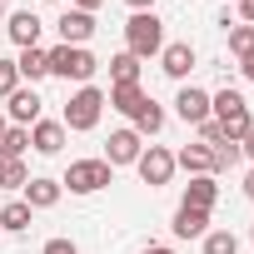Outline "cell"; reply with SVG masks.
I'll use <instances>...</instances> for the list:
<instances>
[{
  "instance_id": "6da1fadb",
  "label": "cell",
  "mask_w": 254,
  "mask_h": 254,
  "mask_svg": "<svg viewBox=\"0 0 254 254\" xmlns=\"http://www.w3.org/2000/svg\"><path fill=\"white\" fill-rule=\"evenodd\" d=\"M125 50H130L135 60H150L165 50V20L155 10H135L130 20H125Z\"/></svg>"
},
{
  "instance_id": "7a4b0ae2",
  "label": "cell",
  "mask_w": 254,
  "mask_h": 254,
  "mask_svg": "<svg viewBox=\"0 0 254 254\" xmlns=\"http://www.w3.org/2000/svg\"><path fill=\"white\" fill-rule=\"evenodd\" d=\"M100 115H105V90H95V85H80L75 95H70V105H65V135L75 130V135H85V130H95L100 125Z\"/></svg>"
},
{
  "instance_id": "3957f363",
  "label": "cell",
  "mask_w": 254,
  "mask_h": 254,
  "mask_svg": "<svg viewBox=\"0 0 254 254\" xmlns=\"http://www.w3.org/2000/svg\"><path fill=\"white\" fill-rule=\"evenodd\" d=\"M45 65H50V75L80 80V85H90V75L100 70V60H95L85 45H55V50H45Z\"/></svg>"
},
{
  "instance_id": "277c9868",
  "label": "cell",
  "mask_w": 254,
  "mask_h": 254,
  "mask_svg": "<svg viewBox=\"0 0 254 254\" xmlns=\"http://www.w3.org/2000/svg\"><path fill=\"white\" fill-rule=\"evenodd\" d=\"M110 180H115V170H110L105 160H70L60 190H70V194H95V190H105Z\"/></svg>"
},
{
  "instance_id": "5b68a950",
  "label": "cell",
  "mask_w": 254,
  "mask_h": 254,
  "mask_svg": "<svg viewBox=\"0 0 254 254\" xmlns=\"http://www.w3.org/2000/svg\"><path fill=\"white\" fill-rule=\"evenodd\" d=\"M135 170H140V180H145L150 190H160V185H170V175H175V155H170L165 145H150V150H140Z\"/></svg>"
},
{
  "instance_id": "8992f818",
  "label": "cell",
  "mask_w": 254,
  "mask_h": 254,
  "mask_svg": "<svg viewBox=\"0 0 254 254\" xmlns=\"http://www.w3.org/2000/svg\"><path fill=\"white\" fill-rule=\"evenodd\" d=\"M140 150H145V145H140L135 130H115V135L105 140V165H110V170H115V165H135Z\"/></svg>"
},
{
  "instance_id": "52a82bcc",
  "label": "cell",
  "mask_w": 254,
  "mask_h": 254,
  "mask_svg": "<svg viewBox=\"0 0 254 254\" xmlns=\"http://www.w3.org/2000/svg\"><path fill=\"white\" fill-rule=\"evenodd\" d=\"M160 70H165L170 80H185V75L194 70V45H190V40L165 45V50H160Z\"/></svg>"
},
{
  "instance_id": "ba28073f",
  "label": "cell",
  "mask_w": 254,
  "mask_h": 254,
  "mask_svg": "<svg viewBox=\"0 0 254 254\" xmlns=\"http://www.w3.org/2000/svg\"><path fill=\"white\" fill-rule=\"evenodd\" d=\"M175 115H180L185 125H204V120H209V95L194 90V85H185V90L175 95Z\"/></svg>"
},
{
  "instance_id": "9c48e42d",
  "label": "cell",
  "mask_w": 254,
  "mask_h": 254,
  "mask_svg": "<svg viewBox=\"0 0 254 254\" xmlns=\"http://www.w3.org/2000/svg\"><path fill=\"white\" fill-rule=\"evenodd\" d=\"M30 150L60 155V150H65V125H60V120H35V125H30Z\"/></svg>"
},
{
  "instance_id": "30bf717a",
  "label": "cell",
  "mask_w": 254,
  "mask_h": 254,
  "mask_svg": "<svg viewBox=\"0 0 254 254\" xmlns=\"http://www.w3.org/2000/svg\"><path fill=\"white\" fill-rule=\"evenodd\" d=\"M55 25H60V45H85L95 35V15H85V10H65Z\"/></svg>"
},
{
  "instance_id": "8fae6325",
  "label": "cell",
  "mask_w": 254,
  "mask_h": 254,
  "mask_svg": "<svg viewBox=\"0 0 254 254\" xmlns=\"http://www.w3.org/2000/svg\"><path fill=\"white\" fill-rule=\"evenodd\" d=\"M60 180H50V175H30V185H25V204L30 209H55L60 204Z\"/></svg>"
},
{
  "instance_id": "7c38bea8",
  "label": "cell",
  "mask_w": 254,
  "mask_h": 254,
  "mask_svg": "<svg viewBox=\"0 0 254 254\" xmlns=\"http://www.w3.org/2000/svg\"><path fill=\"white\" fill-rule=\"evenodd\" d=\"M214 199H219V185H214V175H190V185H185V199L180 204H190V209H214Z\"/></svg>"
},
{
  "instance_id": "4fadbf2b",
  "label": "cell",
  "mask_w": 254,
  "mask_h": 254,
  "mask_svg": "<svg viewBox=\"0 0 254 254\" xmlns=\"http://www.w3.org/2000/svg\"><path fill=\"white\" fill-rule=\"evenodd\" d=\"M40 105H45V100H40L35 90H15V95L5 100V115H10L15 125H25V130H30V125L40 120Z\"/></svg>"
},
{
  "instance_id": "5bb4252c",
  "label": "cell",
  "mask_w": 254,
  "mask_h": 254,
  "mask_svg": "<svg viewBox=\"0 0 254 254\" xmlns=\"http://www.w3.org/2000/svg\"><path fill=\"white\" fill-rule=\"evenodd\" d=\"M5 30H10V40H15L20 50L40 45V15H35V10H15V15L5 20Z\"/></svg>"
},
{
  "instance_id": "9a60e30c",
  "label": "cell",
  "mask_w": 254,
  "mask_h": 254,
  "mask_svg": "<svg viewBox=\"0 0 254 254\" xmlns=\"http://www.w3.org/2000/svg\"><path fill=\"white\" fill-rule=\"evenodd\" d=\"M170 229H175L180 239H204V234H209V214H204V209H190V204H180Z\"/></svg>"
},
{
  "instance_id": "2e32d148",
  "label": "cell",
  "mask_w": 254,
  "mask_h": 254,
  "mask_svg": "<svg viewBox=\"0 0 254 254\" xmlns=\"http://www.w3.org/2000/svg\"><path fill=\"white\" fill-rule=\"evenodd\" d=\"M175 170H190V175H214V155L209 145H185L175 155Z\"/></svg>"
},
{
  "instance_id": "e0dca14e",
  "label": "cell",
  "mask_w": 254,
  "mask_h": 254,
  "mask_svg": "<svg viewBox=\"0 0 254 254\" xmlns=\"http://www.w3.org/2000/svg\"><path fill=\"white\" fill-rule=\"evenodd\" d=\"M105 105H110V110H120V115H135V110L145 105V90H140V85H110Z\"/></svg>"
},
{
  "instance_id": "ac0fdd59",
  "label": "cell",
  "mask_w": 254,
  "mask_h": 254,
  "mask_svg": "<svg viewBox=\"0 0 254 254\" xmlns=\"http://www.w3.org/2000/svg\"><path fill=\"white\" fill-rule=\"evenodd\" d=\"M130 120H135V135H160V130H165V110H160L150 95H145V105H140Z\"/></svg>"
},
{
  "instance_id": "d6986e66",
  "label": "cell",
  "mask_w": 254,
  "mask_h": 254,
  "mask_svg": "<svg viewBox=\"0 0 254 254\" xmlns=\"http://www.w3.org/2000/svg\"><path fill=\"white\" fill-rule=\"evenodd\" d=\"M30 214H35V209H30L25 199H10L5 209H0V229H5V234H25V229H30Z\"/></svg>"
},
{
  "instance_id": "ffe728a7",
  "label": "cell",
  "mask_w": 254,
  "mask_h": 254,
  "mask_svg": "<svg viewBox=\"0 0 254 254\" xmlns=\"http://www.w3.org/2000/svg\"><path fill=\"white\" fill-rule=\"evenodd\" d=\"M15 70H20V80H30V85H35V80H45V75H50V65H45V50H40V45H30V50H20V60H15Z\"/></svg>"
},
{
  "instance_id": "44dd1931",
  "label": "cell",
  "mask_w": 254,
  "mask_h": 254,
  "mask_svg": "<svg viewBox=\"0 0 254 254\" xmlns=\"http://www.w3.org/2000/svg\"><path fill=\"white\" fill-rule=\"evenodd\" d=\"M30 150V130L25 125H5V135H0V160H20Z\"/></svg>"
},
{
  "instance_id": "7402d4cb",
  "label": "cell",
  "mask_w": 254,
  "mask_h": 254,
  "mask_svg": "<svg viewBox=\"0 0 254 254\" xmlns=\"http://www.w3.org/2000/svg\"><path fill=\"white\" fill-rule=\"evenodd\" d=\"M110 85H140V60H135L130 50H120V55L110 60Z\"/></svg>"
},
{
  "instance_id": "603a6c76",
  "label": "cell",
  "mask_w": 254,
  "mask_h": 254,
  "mask_svg": "<svg viewBox=\"0 0 254 254\" xmlns=\"http://www.w3.org/2000/svg\"><path fill=\"white\" fill-rule=\"evenodd\" d=\"M25 185H30L25 160H0V190H25Z\"/></svg>"
},
{
  "instance_id": "cb8c5ba5",
  "label": "cell",
  "mask_w": 254,
  "mask_h": 254,
  "mask_svg": "<svg viewBox=\"0 0 254 254\" xmlns=\"http://www.w3.org/2000/svg\"><path fill=\"white\" fill-rule=\"evenodd\" d=\"M229 55L234 60H249L254 55V25H234L229 30Z\"/></svg>"
},
{
  "instance_id": "d4e9b609",
  "label": "cell",
  "mask_w": 254,
  "mask_h": 254,
  "mask_svg": "<svg viewBox=\"0 0 254 254\" xmlns=\"http://www.w3.org/2000/svg\"><path fill=\"white\" fill-rule=\"evenodd\" d=\"M204 254H239V239L229 229H214V234H204Z\"/></svg>"
},
{
  "instance_id": "484cf974",
  "label": "cell",
  "mask_w": 254,
  "mask_h": 254,
  "mask_svg": "<svg viewBox=\"0 0 254 254\" xmlns=\"http://www.w3.org/2000/svg\"><path fill=\"white\" fill-rule=\"evenodd\" d=\"M209 155H214V170H229V165H239V145H234V140H219V145H209Z\"/></svg>"
},
{
  "instance_id": "4316f807",
  "label": "cell",
  "mask_w": 254,
  "mask_h": 254,
  "mask_svg": "<svg viewBox=\"0 0 254 254\" xmlns=\"http://www.w3.org/2000/svg\"><path fill=\"white\" fill-rule=\"evenodd\" d=\"M20 90V70H15V60H0V100H10Z\"/></svg>"
},
{
  "instance_id": "83f0119b",
  "label": "cell",
  "mask_w": 254,
  "mask_h": 254,
  "mask_svg": "<svg viewBox=\"0 0 254 254\" xmlns=\"http://www.w3.org/2000/svg\"><path fill=\"white\" fill-rule=\"evenodd\" d=\"M194 130H199V145H219V140H224L219 120H204V125H194Z\"/></svg>"
},
{
  "instance_id": "f1b7e54d",
  "label": "cell",
  "mask_w": 254,
  "mask_h": 254,
  "mask_svg": "<svg viewBox=\"0 0 254 254\" xmlns=\"http://www.w3.org/2000/svg\"><path fill=\"white\" fill-rule=\"evenodd\" d=\"M40 254H80V249H75V239H65V234H60V239H45V249H40Z\"/></svg>"
},
{
  "instance_id": "f546056e",
  "label": "cell",
  "mask_w": 254,
  "mask_h": 254,
  "mask_svg": "<svg viewBox=\"0 0 254 254\" xmlns=\"http://www.w3.org/2000/svg\"><path fill=\"white\" fill-rule=\"evenodd\" d=\"M100 5H105V0H75V10H85V15H95Z\"/></svg>"
},
{
  "instance_id": "4dcf8cb0",
  "label": "cell",
  "mask_w": 254,
  "mask_h": 254,
  "mask_svg": "<svg viewBox=\"0 0 254 254\" xmlns=\"http://www.w3.org/2000/svg\"><path fill=\"white\" fill-rule=\"evenodd\" d=\"M239 15H244V25H254V0H239Z\"/></svg>"
},
{
  "instance_id": "1f68e13d",
  "label": "cell",
  "mask_w": 254,
  "mask_h": 254,
  "mask_svg": "<svg viewBox=\"0 0 254 254\" xmlns=\"http://www.w3.org/2000/svg\"><path fill=\"white\" fill-rule=\"evenodd\" d=\"M239 155H249V160H254V130H249V135L239 140Z\"/></svg>"
},
{
  "instance_id": "d6a6232c",
  "label": "cell",
  "mask_w": 254,
  "mask_h": 254,
  "mask_svg": "<svg viewBox=\"0 0 254 254\" xmlns=\"http://www.w3.org/2000/svg\"><path fill=\"white\" fill-rule=\"evenodd\" d=\"M130 10H155V0H125Z\"/></svg>"
},
{
  "instance_id": "836d02e7",
  "label": "cell",
  "mask_w": 254,
  "mask_h": 254,
  "mask_svg": "<svg viewBox=\"0 0 254 254\" xmlns=\"http://www.w3.org/2000/svg\"><path fill=\"white\" fill-rule=\"evenodd\" d=\"M239 190H244V194H249V199H254V170H249V175H244V185H239Z\"/></svg>"
},
{
  "instance_id": "e575fe53",
  "label": "cell",
  "mask_w": 254,
  "mask_h": 254,
  "mask_svg": "<svg viewBox=\"0 0 254 254\" xmlns=\"http://www.w3.org/2000/svg\"><path fill=\"white\" fill-rule=\"evenodd\" d=\"M140 254H175L170 244H150V249H140Z\"/></svg>"
},
{
  "instance_id": "d590c367",
  "label": "cell",
  "mask_w": 254,
  "mask_h": 254,
  "mask_svg": "<svg viewBox=\"0 0 254 254\" xmlns=\"http://www.w3.org/2000/svg\"><path fill=\"white\" fill-rule=\"evenodd\" d=\"M239 70H244V75L254 80V55H249V60H239Z\"/></svg>"
},
{
  "instance_id": "8d00e7d4",
  "label": "cell",
  "mask_w": 254,
  "mask_h": 254,
  "mask_svg": "<svg viewBox=\"0 0 254 254\" xmlns=\"http://www.w3.org/2000/svg\"><path fill=\"white\" fill-rule=\"evenodd\" d=\"M5 125H10V120H5V115H0V135H5Z\"/></svg>"
},
{
  "instance_id": "74e56055",
  "label": "cell",
  "mask_w": 254,
  "mask_h": 254,
  "mask_svg": "<svg viewBox=\"0 0 254 254\" xmlns=\"http://www.w3.org/2000/svg\"><path fill=\"white\" fill-rule=\"evenodd\" d=\"M0 20H5V5H0Z\"/></svg>"
},
{
  "instance_id": "f35d334b",
  "label": "cell",
  "mask_w": 254,
  "mask_h": 254,
  "mask_svg": "<svg viewBox=\"0 0 254 254\" xmlns=\"http://www.w3.org/2000/svg\"><path fill=\"white\" fill-rule=\"evenodd\" d=\"M249 239H254V229H249Z\"/></svg>"
}]
</instances>
